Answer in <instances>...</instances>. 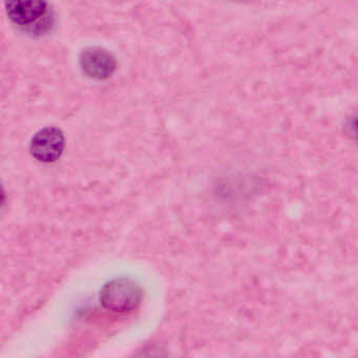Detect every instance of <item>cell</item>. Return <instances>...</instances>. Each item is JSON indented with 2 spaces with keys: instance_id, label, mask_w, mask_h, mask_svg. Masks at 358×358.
<instances>
[{
  "instance_id": "cell-4",
  "label": "cell",
  "mask_w": 358,
  "mask_h": 358,
  "mask_svg": "<svg viewBox=\"0 0 358 358\" xmlns=\"http://www.w3.org/2000/svg\"><path fill=\"white\" fill-rule=\"evenodd\" d=\"M48 3L39 0H16L6 3V11L10 20L16 24H32L45 15Z\"/></svg>"
},
{
  "instance_id": "cell-2",
  "label": "cell",
  "mask_w": 358,
  "mask_h": 358,
  "mask_svg": "<svg viewBox=\"0 0 358 358\" xmlns=\"http://www.w3.org/2000/svg\"><path fill=\"white\" fill-rule=\"evenodd\" d=\"M64 148L66 138L64 131L55 127H45L37 131L30 143L33 158L43 163L57 161L64 154Z\"/></svg>"
},
{
  "instance_id": "cell-5",
  "label": "cell",
  "mask_w": 358,
  "mask_h": 358,
  "mask_svg": "<svg viewBox=\"0 0 358 358\" xmlns=\"http://www.w3.org/2000/svg\"><path fill=\"white\" fill-rule=\"evenodd\" d=\"M349 131L352 137L358 140V116L353 117V118L350 120Z\"/></svg>"
},
{
  "instance_id": "cell-1",
  "label": "cell",
  "mask_w": 358,
  "mask_h": 358,
  "mask_svg": "<svg viewBox=\"0 0 358 358\" xmlns=\"http://www.w3.org/2000/svg\"><path fill=\"white\" fill-rule=\"evenodd\" d=\"M141 299V289L135 282L127 280L108 282L101 291V301L104 307L116 312L135 309Z\"/></svg>"
},
{
  "instance_id": "cell-3",
  "label": "cell",
  "mask_w": 358,
  "mask_h": 358,
  "mask_svg": "<svg viewBox=\"0 0 358 358\" xmlns=\"http://www.w3.org/2000/svg\"><path fill=\"white\" fill-rule=\"evenodd\" d=\"M80 66L90 78L106 80L110 78L117 68L115 56L102 48H87L80 54Z\"/></svg>"
}]
</instances>
